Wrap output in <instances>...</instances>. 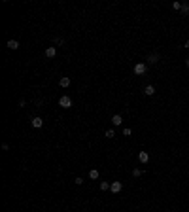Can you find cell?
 Returning a JSON list of instances; mask_svg holds the SVG:
<instances>
[{"label": "cell", "mask_w": 189, "mask_h": 212, "mask_svg": "<svg viewBox=\"0 0 189 212\" xmlns=\"http://www.w3.org/2000/svg\"><path fill=\"white\" fill-rule=\"evenodd\" d=\"M70 84H72V80H70L68 76H63V78L59 80V85H60V87H68Z\"/></svg>", "instance_id": "ba28073f"}, {"label": "cell", "mask_w": 189, "mask_h": 212, "mask_svg": "<svg viewBox=\"0 0 189 212\" xmlns=\"http://www.w3.org/2000/svg\"><path fill=\"white\" fill-rule=\"evenodd\" d=\"M63 44H65V40H63V38H55V46H63Z\"/></svg>", "instance_id": "d6986e66"}, {"label": "cell", "mask_w": 189, "mask_h": 212, "mask_svg": "<svg viewBox=\"0 0 189 212\" xmlns=\"http://www.w3.org/2000/svg\"><path fill=\"white\" fill-rule=\"evenodd\" d=\"M159 61H161L159 53H149V55H148V64H157Z\"/></svg>", "instance_id": "3957f363"}, {"label": "cell", "mask_w": 189, "mask_h": 212, "mask_svg": "<svg viewBox=\"0 0 189 212\" xmlns=\"http://www.w3.org/2000/svg\"><path fill=\"white\" fill-rule=\"evenodd\" d=\"M89 178H91V180H98V171L97 168H91V171H89Z\"/></svg>", "instance_id": "7c38bea8"}, {"label": "cell", "mask_w": 189, "mask_h": 212, "mask_svg": "<svg viewBox=\"0 0 189 212\" xmlns=\"http://www.w3.org/2000/svg\"><path fill=\"white\" fill-rule=\"evenodd\" d=\"M74 184H76V186H81V184H83V178H81V176H78L76 180H74Z\"/></svg>", "instance_id": "ac0fdd59"}, {"label": "cell", "mask_w": 189, "mask_h": 212, "mask_svg": "<svg viewBox=\"0 0 189 212\" xmlns=\"http://www.w3.org/2000/svg\"><path fill=\"white\" fill-rule=\"evenodd\" d=\"M110 186H112V184H108V182H100V189H102V191H108Z\"/></svg>", "instance_id": "9a60e30c"}, {"label": "cell", "mask_w": 189, "mask_h": 212, "mask_svg": "<svg viewBox=\"0 0 189 212\" xmlns=\"http://www.w3.org/2000/svg\"><path fill=\"white\" fill-rule=\"evenodd\" d=\"M55 55H57V48H55V46H51V48L45 49V57H47V59H53Z\"/></svg>", "instance_id": "8992f818"}, {"label": "cell", "mask_w": 189, "mask_h": 212, "mask_svg": "<svg viewBox=\"0 0 189 212\" xmlns=\"http://www.w3.org/2000/svg\"><path fill=\"white\" fill-rule=\"evenodd\" d=\"M106 138H115V131H113V129H108V131H106Z\"/></svg>", "instance_id": "5bb4252c"}, {"label": "cell", "mask_w": 189, "mask_h": 212, "mask_svg": "<svg viewBox=\"0 0 189 212\" xmlns=\"http://www.w3.org/2000/svg\"><path fill=\"white\" fill-rule=\"evenodd\" d=\"M30 123H32L34 129H40L42 125H44V119H42L40 116H36V117H32V119H30Z\"/></svg>", "instance_id": "5b68a950"}, {"label": "cell", "mask_w": 189, "mask_h": 212, "mask_svg": "<svg viewBox=\"0 0 189 212\" xmlns=\"http://www.w3.org/2000/svg\"><path fill=\"white\" fill-rule=\"evenodd\" d=\"M133 176H134V178L142 176V168H133Z\"/></svg>", "instance_id": "2e32d148"}, {"label": "cell", "mask_w": 189, "mask_h": 212, "mask_svg": "<svg viewBox=\"0 0 189 212\" xmlns=\"http://www.w3.org/2000/svg\"><path fill=\"white\" fill-rule=\"evenodd\" d=\"M138 161L146 165V163L149 161V153H148V152H140V153H138Z\"/></svg>", "instance_id": "52a82bcc"}, {"label": "cell", "mask_w": 189, "mask_h": 212, "mask_svg": "<svg viewBox=\"0 0 189 212\" xmlns=\"http://www.w3.org/2000/svg\"><path fill=\"white\" fill-rule=\"evenodd\" d=\"M184 15H189V4H181V10H180Z\"/></svg>", "instance_id": "4fadbf2b"}, {"label": "cell", "mask_w": 189, "mask_h": 212, "mask_svg": "<svg viewBox=\"0 0 189 212\" xmlns=\"http://www.w3.org/2000/svg\"><path fill=\"white\" fill-rule=\"evenodd\" d=\"M144 93L148 97H151V95H155V87H153V85H146V89H144Z\"/></svg>", "instance_id": "8fae6325"}, {"label": "cell", "mask_w": 189, "mask_h": 212, "mask_svg": "<svg viewBox=\"0 0 189 212\" xmlns=\"http://www.w3.org/2000/svg\"><path fill=\"white\" fill-rule=\"evenodd\" d=\"M172 8L176 10V12H180L181 10V2H172Z\"/></svg>", "instance_id": "e0dca14e"}, {"label": "cell", "mask_w": 189, "mask_h": 212, "mask_svg": "<svg viewBox=\"0 0 189 212\" xmlns=\"http://www.w3.org/2000/svg\"><path fill=\"white\" fill-rule=\"evenodd\" d=\"M133 72L136 74V76H142V74L148 72V63H136L133 68Z\"/></svg>", "instance_id": "6da1fadb"}, {"label": "cell", "mask_w": 189, "mask_h": 212, "mask_svg": "<svg viewBox=\"0 0 189 212\" xmlns=\"http://www.w3.org/2000/svg\"><path fill=\"white\" fill-rule=\"evenodd\" d=\"M6 46H8L10 49H19V42H17V40H8V44H6Z\"/></svg>", "instance_id": "30bf717a"}, {"label": "cell", "mask_w": 189, "mask_h": 212, "mask_svg": "<svg viewBox=\"0 0 189 212\" xmlns=\"http://www.w3.org/2000/svg\"><path fill=\"white\" fill-rule=\"evenodd\" d=\"M112 123L115 125V127H119V125L123 123V117H121L119 114H115V116H112Z\"/></svg>", "instance_id": "9c48e42d"}, {"label": "cell", "mask_w": 189, "mask_h": 212, "mask_svg": "<svg viewBox=\"0 0 189 212\" xmlns=\"http://www.w3.org/2000/svg\"><path fill=\"white\" fill-rule=\"evenodd\" d=\"M185 64H187V66H189V57H187V59H185Z\"/></svg>", "instance_id": "7402d4cb"}, {"label": "cell", "mask_w": 189, "mask_h": 212, "mask_svg": "<svg viewBox=\"0 0 189 212\" xmlns=\"http://www.w3.org/2000/svg\"><path fill=\"white\" fill-rule=\"evenodd\" d=\"M59 106L60 108H70V106H72V99H70L68 95H63L59 99Z\"/></svg>", "instance_id": "7a4b0ae2"}, {"label": "cell", "mask_w": 189, "mask_h": 212, "mask_svg": "<svg viewBox=\"0 0 189 212\" xmlns=\"http://www.w3.org/2000/svg\"><path fill=\"white\" fill-rule=\"evenodd\" d=\"M121 189H123V184H121V182H112V186H110V191L112 193H119Z\"/></svg>", "instance_id": "277c9868"}, {"label": "cell", "mask_w": 189, "mask_h": 212, "mask_svg": "<svg viewBox=\"0 0 189 212\" xmlns=\"http://www.w3.org/2000/svg\"><path fill=\"white\" fill-rule=\"evenodd\" d=\"M131 133H133V131H131L129 127H125V129H123V135H125V136H131Z\"/></svg>", "instance_id": "ffe728a7"}, {"label": "cell", "mask_w": 189, "mask_h": 212, "mask_svg": "<svg viewBox=\"0 0 189 212\" xmlns=\"http://www.w3.org/2000/svg\"><path fill=\"white\" fill-rule=\"evenodd\" d=\"M185 48H187V49H189V40H187V42H185Z\"/></svg>", "instance_id": "44dd1931"}]
</instances>
